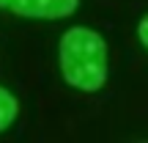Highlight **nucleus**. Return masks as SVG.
Wrapping results in <instances>:
<instances>
[{"label": "nucleus", "instance_id": "obj_1", "mask_svg": "<svg viewBox=\"0 0 148 143\" xmlns=\"http://www.w3.org/2000/svg\"><path fill=\"white\" fill-rule=\"evenodd\" d=\"M58 64L63 80L77 91L96 94L107 83V41L101 33L74 25L60 36Z\"/></svg>", "mask_w": 148, "mask_h": 143}, {"label": "nucleus", "instance_id": "obj_2", "mask_svg": "<svg viewBox=\"0 0 148 143\" xmlns=\"http://www.w3.org/2000/svg\"><path fill=\"white\" fill-rule=\"evenodd\" d=\"M79 0H0V8L25 19H63L77 11Z\"/></svg>", "mask_w": 148, "mask_h": 143}, {"label": "nucleus", "instance_id": "obj_3", "mask_svg": "<svg viewBox=\"0 0 148 143\" xmlns=\"http://www.w3.org/2000/svg\"><path fill=\"white\" fill-rule=\"evenodd\" d=\"M16 113H19V102H16V96L11 94L8 88L0 85V132H5V129L16 121Z\"/></svg>", "mask_w": 148, "mask_h": 143}, {"label": "nucleus", "instance_id": "obj_4", "mask_svg": "<svg viewBox=\"0 0 148 143\" xmlns=\"http://www.w3.org/2000/svg\"><path fill=\"white\" fill-rule=\"evenodd\" d=\"M137 39H140V44L148 50V14L140 19V25H137Z\"/></svg>", "mask_w": 148, "mask_h": 143}]
</instances>
